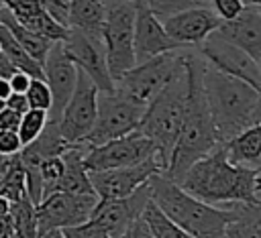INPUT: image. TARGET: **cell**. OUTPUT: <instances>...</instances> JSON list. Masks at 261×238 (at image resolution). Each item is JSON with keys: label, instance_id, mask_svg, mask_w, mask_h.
I'll use <instances>...</instances> for the list:
<instances>
[{"label": "cell", "instance_id": "6da1fadb", "mask_svg": "<svg viewBox=\"0 0 261 238\" xmlns=\"http://www.w3.org/2000/svg\"><path fill=\"white\" fill-rule=\"evenodd\" d=\"M184 65L188 75L186 114H184V122H181L177 140L173 144L167 169L163 171V175L175 183H179L184 173L196 161H200L220 144L208 104H206L204 87H202L204 59L194 55H184Z\"/></svg>", "mask_w": 261, "mask_h": 238}, {"label": "cell", "instance_id": "7a4b0ae2", "mask_svg": "<svg viewBox=\"0 0 261 238\" xmlns=\"http://www.w3.org/2000/svg\"><path fill=\"white\" fill-rule=\"evenodd\" d=\"M257 173L259 171L255 169L232 165L226 159L222 144H218L212 153L196 161L177 185L210 205L226 207L230 203H253L259 199L255 189Z\"/></svg>", "mask_w": 261, "mask_h": 238}, {"label": "cell", "instance_id": "3957f363", "mask_svg": "<svg viewBox=\"0 0 261 238\" xmlns=\"http://www.w3.org/2000/svg\"><path fill=\"white\" fill-rule=\"evenodd\" d=\"M151 199L153 203L181 230H186L194 238H222L226 224L232 218L230 207L210 205L186 189H181L175 181L167 179L163 173H155L149 179Z\"/></svg>", "mask_w": 261, "mask_h": 238}, {"label": "cell", "instance_id": "277c9868", "mask_svg": "<svg viewBox=\"0 0 261 238\" xmlns=\"http://www.w3.org/2000/svg\"><path fill=\"white\" fill-rule=\"evenodd\" d=\"M202 87L220 142L232 138L253 124L259 90L210 67L206 61L202 71Z\"/></svg>", "mask_w": 261, "mask_h": 238}, {"label": "cell", "instance_id": "5b68a950", "mask_svg": "<svg viewBox=\"0 0 261 238\" xmlns=\"http://www.w3.org/2000/svg\"><path fill=\"white\" fill-rule=\"evenodd\" d=\"M188 98V75L186 65L173 75V79L147 104L143 118L137 130L149 138L155 146V159L161 167V173L167 169L173 144L177 140Z\"/></svg>", "mask_w": 261, "mask_h": 238}, {"label": "cell", "instance_id": "8992f818", "mask_svg": "<svg viewBox=\"0 0 261 238\" xmlns=\"http://www.w3.org/2000/svg\"><path fill=\"white\" fill-rule=\"evenodd\" d=\"M104 26L102 41L106 63L112 81L137 65L135 59V2L133 0H102Z\"/></svg>", "mask_w": 261, "mask_h": 238}, {"label": "cell", "instance_id": "52a82bcc", "mask_svg": "<svg viewBox=\"0 0 261 238\" xmlns=\"http://www.w3.org/2000/svg\"><path fill=\"white\" fill-rule=\"evenodd\" d=\"M184 67V55L175 51L155 55L143 63H137L114 81V90L126 100L147 108V104L173 79Z\"/></svg>", "mask_w": 261, "mask_h": 238}, {"label": "cell", "instance_id": "ba28073f", "mask_svg": "<svg viewBox=\"0 0 261 238\" xmlns=\"http://www.w3.org/2000/svg\"><path fill=\"white\" fill-rule=\"evenodd\" d=\"M145 108L126 100L116 90L114 92H98V112L96 122L90 134L86 136L84 144L98 146L108 140L120 138L137 130Z\"/></svg>", "mask_w": 261, "mask_h": 238}, {"label": "cell", "instance_id": "9c48e42d", "mask_svg": "<svg viewBox=\"0 0 261 238\" xmlns=\"http://www.w3.org/2000/svg\"><path fill=\"white\" fill-rule=\"evenodd\" d=\"M96 203H98L96 193H67V191L49 193L35 205L39 236L49 230H63L88 222Z\"/></svg>", "mask_w": 261, "mask_h": 238}, {"label": "cell", "instance_id": "30bf717a", "mask_svg": "<svg viewBox=\"0 0 261 238\" xmlns=\"http://www.w3.org/2000/svg\"><path fill=\"white\" fill-rule=\"evenodd\" d=\"M96 112H98V87L84 71L77 69L75 90L57 120L59 134L63 136V140L69 144L84 142L90 130L94 128Z\"/></svg>", "mask_w": 261, "mask_h": 238}, {"label": "cell", "instance_id": "8fae6325", "mask_svg": "<svg viewBox=\"0 0 261 238\" xmlns=\"http://www.w3.org/2000/svg\"><path fill=\"white\" fill-rule=\"evenodd\" d=\"M155 157V146L139 130L124 134L120 138L108 140L98 146H88L84 155V165L88 171H108L130 167Z\"/></svg>", "mask_w": 261, "mask_h": 238}, {"label": "cell", "instance_id": "7c38bea8", "mask_svg": "<svg viewBox=\"0 0 261 238\" xmlns=\"http://www.w3.org/2000/svg\"><path fill=\"white\" fill-rule=\"evenodd\" d=\"M200 57L214 69L232 75L245 83H249L251 87L261 92V69L259 63L249 57L243 49H239L237 45L224 41L222 37H218L216 33H212L204 43L198 45Z\"/></svg>", "mask_w": 261, "mask_h": 238}, {"label": "cell", "instance_id": "4fadbf2b", "mask_svg": "<svg viewBox=\"0 0 261 238\" xmlns=\"http://www.w3.org/2000/svg\"><path fill=\"white\" fill-rule=\"evenodd\" d=\"M61 43L67 57L73 61V65L80 71H84L94 81L98 92H114V81L110 77L108 63H106L104 41L100 37H92L82 31L69 28L65 41Z\"/></svg>", "mask_w": 261, "mask_h": 238}, {"label": "cell", "instance_id": "5bb4252c", "mask_svg": "<svg viewBox=\"0 0 261 238\" xmlns=\"http://www.w3.org/2000/svg\"><path fill=\"white\" fill-rule=\"evenodd\" d=\"M155 173H161V167L155 157L120 169H108V171H88L90 183L98 199H116L126 197L141 185H145Z\"/></svg>", "mask_w": 261, "mask_h": 238}, {"label": "cell", "instance_id": "9a60e30c", "mask_svg": "<svg viewBox=\"0 0 261 238\" xmlns=\"http://www.w3.org/2000/svg\"><path fill=\"white\" fill-rule=\"evenodd\" d=\"M149 199H151V189H149V181H147L145 185H141L126 197L98 199L90 220L94 224H98L100 228H104L112 238H120L124 234V230L130 226V222L141 218Z\"/></svg>", "mask_w": 261, "mask_h": 238}, {"label": "cell", "instance_id": "2e32d148", "mask_svg": "<svg viewBox=\"0 0 261 238\" xmlns=\"http://www.w3.org/2000/svg\"><path fill=\"white\" fill-rule=\"evenodd\" d=\"M43 77L51 90V110L47 112V116L51 122H57L75 90L77 79V67L67 57L63 43H53V47L49 49L43 61Z\"/></svg>", "mask_w": 261, "mask_h": 238}, {"label": "cell", "instance_id": "e0dca14e", "mask_svg": "<svg viewBox=\"0 0 261 238\" xmlns=\"http://www.w3.org/2000/svg\"><path fill=\"white\" fill-rule=\"evenodd\" d=\"M133 2H135V59L137 63H143L161 53L184 49L165 33L161 20L149 8L147 0H133Z\"/></svg>", "mask_w": 261, "mask_h": 238}, {"label": "cell", "instance_id": "ac0fdd59", "mask_svg": "<svg viewBox=\"0 0 261 238\" xmlns=\"http://www.w3.org/2000/svg\"><path fill=\"white\" fill-rule=\"evenodd\" d=\"M159 20L165 33L184 49L204 43L222 22V18L212 8H190Z\"/></svg>", "mask_w": 261, "mask_h": 238}, {"label": "cell", "instance_id": "d6986e66", "mask_svg": "<svg viewBox=\"0 0 261 238\" xmlns=\"http://www.w3.org/2000/svg\"><path fill=\"white\" fill-rule=\"evenodd\" d=\"M224 41L243 49L255 61L261 59V14L253 6H245L241 14L230 20H222L214 31Z\"/></svg>", "mask_w": 261, "mask_h": 238}, {"label": "cell", "instance_id": "ffe728a7", "mask_svg": "<svg viewBox=\"0 0 261 238\" xmlns=\"http://www.w3.org/2000/svg\"><path fill=\"white\" fill-rule=\"evenodd\" d=\"M220 144L232 165L261 171V124H251Z\"/></svg>", "mask_w": 261, "mask_h": 238}, {"label": "cell", "instance_id": "44dd1931", "mask_svg": "<svg viewBox=\"0 0 261 238\" xmlns=\"http://www.w3.org/2000/svg\"><path fill=\"white\" fill-rule=\"evenodd\" d=\"M88 151V144H71L63 155V175L59 183L55 185V191H67V193H94L88 169L84 165V155Z\"/></svg>", "mask_w": 261, "mask_h": 238}, {"label": "cell", "instance_id": "7402d4cb", "mask_svg": "<svg viewBox=\"0 0 261 238\" xmlns=\"http://www.w3.org/2000/svg\"><path fill=\"white\" fill-rule=\"evenodd\" d=\"M232 218L222 238H261V197L253 203H230Z\"/></svg>", "mask_w": 261, "mask_h": 238}, {"label": "cell", "instance_id": "603a6c76", "mask_svg": "<svg viewBox=\"0 0 261 238\" xmlns=\"http://www.w3.org/2000/svg\"><path fill=\"white\" fill-rule=\"evenodd\" d=\"M102 26H104L102 0H71L69 28H75V31H82L86 35L102 39Z\"/></svg>", "mask_w": 261, "mask_h": 238}, {"label": "cell", "instance_id": "cb8c5ba5", "mask_svg": "<svg viewBox=\"0 0 261 238\" xmlns=\"http://www.w3.org/2000/svg\"><path fill=\"white\" fill-rule=\"evenodd\" d=\"M0 22L12 33V37H14L16 43L27 51V55L33 57V59L43 67V61H45V57H47V53H49V49L53 47L55 41H51V39H47V37H41V35H37V33H33V31L20 26L4 8H0Z\"/></svg>", "mask_w": 261, "mask_h": 238}, {"label": "cell", "instance_id": "d4e9b609", "mask_svg": "<svg viewBox=\"0 0 261 238\" xmlns=\"http://www.w3.org/2000/svg\"><path fill=\"white\" fill-rule=\"evenodd\" d=\"M0 49H2V53L12 61V65L18 69V71H24V73H29L31 77H35V79H45L43 77V67L33 59V57H29L27 55V51L16 43V39L12 37V33L0 22Z\"/></svg>", "mask_w": 261, "mask_h": 238}, {"label": "cell", "instance_id": "484cf974", "mask_svg": "<svg viewBox=\"0 0 261 238\" xmlns=\"http://www.w3.org/2000/svg\"><path fill=\"white\" fill-rule=\"evenodd\" d=\"M12 230L18 238H39V228H37V214H35V203L29 197H22L18 201L10 203L8 212Z\"/></svg>", "mask_w": 261, "mask_h": 238}, {"label": "cell", "instance_id": "4316f807", "mask_svg": "<svg viewBox=\"0 0 261 238\" xmlns=\"http://www.w3.org/2000/svg\"><path fill=\"white\" fill-rule=\"evenodd\" d=\"M141 218L145 220V224L149 226V230H151V234H153L155 238H194V236H190L186 230H181L175 222H171V220L153 203V199H149V203L145 205Z\"/></svg>", "mask_w": 261, "mask_h": 238}, {"label": "cell", "instance_id": "83f0119b", "mask_svg": "<svg viewBox=\"0 0 261 238\" xmlns=\"http://www.w3.org/2000/svg\"><path fill=\"white\" fill-rule=\"evenodd\" d=\"M2 8L24 28H33L35 20L43 14L41 0H0Z\"/></svg>", "mask_w": 261, "mask_h": 238}, {"label": "cell", "instance_id": "f1b7e54d", "mask_svg": "<svg viewBox=\"0 0 261 238\" xmlns=\"http://www.w3.org/2000/svg\"><path fill=\"white\" fill-rule=\"evenodd\" d=\"M0 195H4L10 203H12V201H18V199H22V197H29V195H27L24 169H22V165H20L18 155H14L12 161H10L6 179H4V183H2V187H0Z\"/></svg>", "mask_w": 261, "mask_h": 238}, {"label": "cell", "instance_id": "f546056e", "mask_svg": "<svg viewBox=\"0 0 261 238\" xmlns=\"http://www.w3.org/2000/svg\"><path fill=\"white\" fill-rule=\"evenodd\" d=\"M47 120H49V116H47L45 110L29 108V110L20 116V124H18V128H16V134H18L20 144H22V146L31 144V142L43 132V128L47 126Z\"/></svg>", "mask_w": 261, "mask_h": 238}, {"label": "cell", "instance_id": "4dcf8cb0", "mask_svg": "<svg viewBox=\"0 0 261 238\" xmlns=\"http://www.w3.org/2000/svg\"><path fill=\"white\" fill-rule=\"evenodd\" d=\"M147 4L157 18H165L190 8H210V0H147Z\"/></svg>", "mask_w": 261, "mask_h": 238}, {"label": "cell", "instance_id": "1f68e13d", "mask_svg": "<svg viewBox=\"0 0 261 238\" xmlns=\"http://www.w3.org/2000/svg\"><path fill=\"white\" fill-rule=\"evenodd\" d=\"M24 98L29 102V108L45 110V112L51 110V90L45 83V79H35L33 77L27 92H24Z\"/></svg>", "mask_w": 261, "mask_h": 238}, {"label": "cell", "instance_id": "d6a6232c", "mask_svg": "<svg viewBox=\"0 0 261 238\" xmlns=\"http://www.w3.org/2000/svg\"><path fill=\"white\" fill-rule=\"evenodd\" d=\"M43 10L61 26L69 28V8L71 0H41Z\"/></svg>", "mask_w": 261, "mask_h": 238}, {"label": "cell", "instance_id": "836d02e7", "mask_svg": "<svg viewBox=\"0 0 261 238\" xmlns=\"http://www.w3.org/2000/svg\"><path fill=\"white\" fill-rule=\"evenodd\" d=\"M65 238H112L104 228H100L98 224H94L92 220L80 224V226H71V228H63L61 230Z\"/></svg>", "mask_w": 261, "mask_h": 238}, {"label": "cell", "instance_id": "e575fe53", "mask_svg": "<svg viewBox=\"0 0 261 238\" xmlns=\"http://www.w3.org/2000/svg\"><path fill=\"white\" fill-rule=\"evenodd\" d=\"M210 6H214V12L222 18V20H230L237 14L243 12V2L241 0H210Z\"/></svg>", "mask_w": 261, "mask_h": 238}, {"label": "cell", "instance_id": "d590c367", "mask_svg": "<svg viewBox=\"0 0 261 238\" xmlns=\"http://www.w3.org/2000/svg\"><path fill=\"white\" fill-rule=\"evenodd\" d=\"M22 148L18 134L14 130H0V155L2 157H14Z\"/></svg>", "mask_w": 261, "mask_h": 238}, {"label": "cell", "instance_id": "8d00e7d4", "mask_svg": "<svg viewBox=\"0 0 261 238\" xmlns=\"http://www.w3.org/2000/svg\"><path fill=\"white\" fill-rule=\"evenodd\" d=\"M120 238H155L149 230V226L145 224L143 218H137L135 222H130V226L124 230V234Z\"/></svg>", "mask_w": 261, "mask_h": 238}, {"label": "cell", "instance_id": "74e56055", "mask_svg": "<svg viewBox=\"0 0 261 238\" xmlns=\"http://www.w3.org/2000/svg\"><path fill=\"white\" fill-rule=\"evenodd\" d=\"M20 116L22 114H18V112H14V110L4 106L0 110V130H14L16 132V128L20 124Z\"/></svg>", "mask_w": 261, "mask_h": 238}, {"label": "cell", "instance_id": "f35d334b", "mask_svg": "<svg viewBox=\"0 0 261 238\" xmlns=\"http://www.w3.org/2000/svg\"><path fill=\"white\" fill-rule=\"evenodd\" d=\"M31 79H33V77H31L29 73H24V71H16V73H12L10 79H8L12 94H24L27 87H29V83H31Z\"/></svg>", "mask_w": 261, "mask_h": 238}, {"label": "cell", "instance_id": "ab89813d", "mask_svg": "<svg viewBox=\"0 0 261 238\" xmlns=\"http://www.w3.org/2000/svg\"><path fill=\"white\" fill-rule=\"evenodd\" d=\"M4 106L10 108V110H14V112H18V114H24L29 110V102H27L24 94H10L8 100L4 102Z\"/></svg>", "mask_w": 261, "mask_h": 238}, {"label": "cell", "instance_id": "60d3db41", "mask_svg": "<svg viewBox=\"0 0 261 238\" xmlns=\"http://www.w3.org/2000/svg\"><path fill=\"white\" fill-rule=\"evenodd\" d=\"M18 69L12 65V61L0 51V79H10L12 73H16Z\"/></svg>", "mask_w": 261, "mask_h": 238}, {"label": "cell", "instance_id": "b9f144b4", "mask_svg": "<svg viewBox=\"0 0 261 238\" xmlns=\"http://www.w3.org/2000/svg\"><path fill=\"white\" fill-rule=\"evenodd\" d=\"M0 238H18L14 234V230H12V224H10V218L8 216L0 218Z\"/></svg>", "mask_w": 261, "mask_h": 238}, {"label": "cell", "instance_id": "7bdbcfd3", "mask_svg": "<svg viewBox=\"0 0 261 238\" xmlns=\"http://www.w3.org/2000/svg\"><path fill=\"white\" fill-rule=\"evenodd\" d=\"M10 161H12V157H2V155H0V187H2V183H4V179H6Z\"/></svg>", "mask_w": 261, "mask_h": 238}, {"label": "cell", "instance_id": "ee69618b", "mask_svg": "<svg viewBox=\"0 0 261 238\" xmlns=\"http://www.w3.org/2000/svg\"><path fill=\"white\" fill-rule=\"evenodd\" d=\"M10 94H12V90H10L8 79H0V100H2V102H6Z\"/></svg>", "mask_w": 261, "mask_h": 238}, {"label": "cell", "instance_id": "f6af8a7d", "mask_svg": "<svg viewBox=\"0 0 261 238\" xmlns=\"http://www.w3.org/2000/svg\"><path fill=\"white\" fill-rule=\"evenodd\" d=\"M8 212H10V201L4 195H0V218L8 216Z\"/></svg>", "mask_w": 261, "mask_h": 238}, {"label": "cell", "instance_id": "bcb514c9", "mask_svg": "<svg viewBox=\"0 0 261 238\" xmlns=\"http://www.w3.org/2000/svg\"><path fill=\"white\" fill-rule=\"evenodd\" d=\"M253 124H261V92H259L257 108H255V114H253Z\"/></svg>", "mask_w": 261, "mask_h": 238}, {"label": "cell", "instance_id": "7dc6e473", "mask_svg": "<svg viewBox=\"0 0 261 238\" xmlns=\"http://www.w3.org/2000/svg\"><path fill=\"white\" fill-rule=\"evenodd\" d=\"M39 238H65V236H63V232H61V230H49V232L41 234Z\"/></svg>", "mask_w": 261, "mask_h": 238}, {"label": "cell", "instance_id": "c3c4849f", "mask_svg": "<svg viewBox=\"0 0 261 238\" xmlns=\"http://www.w3.org/2000/svg\"><path fill=\"white\" fill-rule=\"evenodd\" d=\"M241 2H243V6H253V8L261 6V0H241Z\"/></svg>", "mask_w": 261, "mask_h": 238}, {"label": "cell", "instance_id": "681fc988", "mask_svg": "<svg viewBox=\"0 0 261 238\" xmlns=\"http://www.w3.org/2000/svg\"><path fill=\"white\" fill-rule=\"evenodd\" d=\"M255 189H257V193L261 191V171L257 173V179H255Z\"/></svg>", "mask_w": 261, "mask_h": 238}, {"label": "cell", "instance_id": "f907efd6", "mask_svg": "<svg viewBox=\"0 0 261 238\" xmlns=\"http://www.w3.org/2000/svg\"><path fill=\"white\" fill-rule=\"evenodd\" d=\"M257 63H259V69H261V59H259V61H257Z\"/></svg>", "mask_w": 261, "mask_h": 238}, {"label": "cell", "instance_id": "816d5d0a", "mask_svg": "<svg viewBox=\"0 0 261 238\" xmlns=\"http://www.w3.org/2000/svg\"><path fill=\"white\" fill-rule=\"evenodd\" d=\"M257 10H259V14H261V6H257Z\"/></svg>", "mask_w": 261, "mask_h": 238}, {"label": "cell", "instance_id": "f5cc1de1", "mask_svg": "<svg viewBox=\"0 0 261 238\" xmlns=\"http://www.w3.org/2000/svg\"><path fill=\"white\" fill-rule=\"evenodd\" d=\"M0 8H2V4H0Z\"/></svg>", "mask_w": 261, "mask_h": 238}, {"label": "cell", "instance_id": "db71d44e", "mask_svg": "<svg viewBox=\"0 0 261 238\" xmlns=\"http://www.w3.org/2000/svg\"><path fill=\"white\" fill-rule=\"evenodd\" d=\"M0 51H2V49H0Z\"/></svg>", "mask_w": 261, "mask_h": 238}]
</instances>
